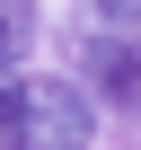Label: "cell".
Segmentation results:
<instances>
[{"instance_id": "1", "label": "cell", "mask_w": 141, "mask_h": 150, "mask_svg": "<svg viewBox=\"0 0 141 150\" xmlns=\"http://www.w3.org/2000/svg\"><path fill=\"white\" fill-rule=\"evenodd\" d=\"M0 141L9 150H88L97 106L70 80H0Z\"/></svg>"}, {"instance_id": "2", "label": "cell", "mask_w": 141, "mask_h": 150, "mask_svg": "<svg viewBox=\"0 0 141 150\" xmlns=\"http://www.w3.org/2000/svg\"><path fill=\"white\" fill-rule=\"evenodd\" d=\"M27 53V9H18V0H0V71H9Z\"/></svg>"}, {"instance_id": "3", "label": "cell", "mask_w": 141, "mask_h": 150, "mask_svg": "<svg viewBox=\"0 0 141 150\" xmlns=\"http://www.w3.org/2000/svg\"><path fill=\"white\" fill-rule=\"evenodd\" d=\"M97 27H141V0H88Z\"/></svg>"}, {"instance_id": "4", "label": "cell", "mask_w": 141, "mask_h": 150, "mask_svg": "<svg viewBox=\"0 0 141 150\" xmlns=\"http://www.w3.org/2000/svg\"><path fill=\"white\" fill-rule=\"evenodd\" d=\"M132 106H141V62H132Z\"/></svg>"}]
</instances>
